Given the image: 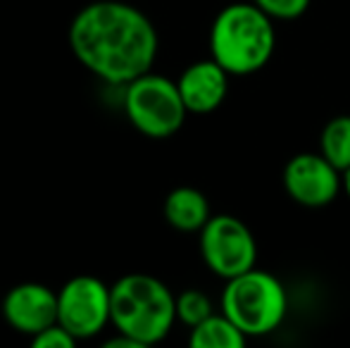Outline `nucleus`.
I'll return each instance as SVG.
<instances>
[{"label": "nucleus", "instance_id": "obj_9", "mask_svg": "<svg viewBox=\"0 0 350 348\" xmlns=\"http://www.w3.org/2000/svg\"><path fill=\"white\" fill-rule=\"evenodd\" d=\"M3 317L19 334H38L57 322V293L51 291L46 284H17L5 296Z\"/></svg>", "mask_w": 350, "mask_h": 348}, {"label": "nucleus", "instance_id": "obj_10", "mask_svg": "<svg viewBox=\"0 0 350 348\" xmlns=\"http://www.w3.org/2000/svg\"><path fill=\"white\" fill-rule=\"evenodd\" d=\"M229 77L231 75L215 57L198 60L191 67H186L179 79H176L186 110L193 112V115L215 112L224 103L226 93H229Z\"/></svg>", "mask_w": 350, "mask_h": 348}, {"label": "nucleus", "instance_id": "obj_12", "mask_svg": "<svg viewBox=\"0 0 350 348\" xmlns=\"http://www.w3.org/2000/svg\"><path fill=\"white\" fill-rule=\"evenodd\" d=\"M189 344L193 348H243L248 344V336L224 312H212L208 320L191 327Z\"/></svg>", "mask_w": 350, "mask_h": 348}, {"label": "nucleus", "instance_id": "obj_3", "mask_svg": "<svg viewBox=\"0 0 350 348\" xmlns=\"http://www.w3.org/2000/svg\"><path fill=\"white\" fill-rule=\"evenodd\" d=\"M110 322L141 346L160 344L176 322V296L157 277L124 274L110 286Z\"/></svg>", "mask_w": 350, "mask_h": 348}, {"label": "nucleus", "instance_id": "obj_16", "mask_svg": "<svg viewBox=\"0 0 350 348\" xmlns=\"http://www.w3.org/2000/svg\"><path fill=\"white\" fill-rule=\"evenodd\" d=\"M31 346L33 348H74L77 346V339H74L60 322H55V325L46 327V330H41L38 334H33Z\"/></svg>", "mask_w": 350, "mask_h": 348}, {"label": "nucleus", "instance_id": "obj_2", "mask_svg": "<svg viewBox=\"0 0 350 348\" xmlns=\"http://www.w3.org/2000/svg\"><path fill=\"white\" fill-rule=\"evenodd\" d=\"M274 48V19L255 3L226 5L212 22L210 53L234 77L260 72L272 60Z\"/></svg>", "mask_w": 350, "mask_h": 348}, {"label": "nucleus", "instance_id": "obj_5", "mask_svg": "<svg viewBox=\"0 0 350 348\" xmlns=\"http://www.w3.org/2000/svg\"><path fill=\"white\" fill-rule=\"evenodd\" d=\"M124 112L131 124L148 139L174 136L189 115L176 81L152 72H146L126 84Z\"/></svg>", "mask_w": 350, "mask_h": 348}, {"label": "nucleus", "instance_id": "obj_4", "mask_svg": "<svg viewBox=\"0 0 350 348\" xmlns=\"http://www.w3.org/2000/svg\"><path fill=\"white\" fill-rule=\"evenodd\" d=\"M221 312L248 339H258L272 334L286 320L288 293L272 272L253 267L239 277L226 279L221 291Z\"/></svg>", "mask_w": 350, "mask_h": 348}, {"label": "nucleus", "instance_id": "obj_18", "mask_svg": "<svg viewBox=\"0 0 350 348\" xmlns=\"http://www.w3.org/2000/svg\"><path fill=\"white\" fill-rule=\"evenodd\" d=\"M343 191L348 193V198H350V168L343 172Z\"/></svg>", "mask_w": 350, "mask_h": 348}, {"label": "nucleus", "instance_id": "obj_15", "mask_svg": "<svg viewBox=\"0 0 350 348\" xmlns=\"http://www.w3.org/2000/svg\"><path fill=\"white\" fill-rule=\"evenodd\" d=\"M253 3L260 10H265L272 19H281V22L298 19L310 8V0H253Z\"/></svg>", "mask_w": 350, "mask_h": 348}, {"label": "nucleus", "instance_id": "obj_8", "mask_svg": "<svg viewBox=\"0 0 350 348\" xmlns=\"http://www.w3.org/2000/svg\"><path fill=\"white\" fill-rule=\"evenodd\" d=\"M284 189L298 205L324 208L343 189V172L322 153H298L284 168Z\"/></svg>", "mask_w": 350, "mask_h": 348}, {"label": "nucleus", "instance_id": "obj_11", "mask_svg": "<svg viewBox=\"0 0 350 348\" xmlns=\"http://www.w3.org/2000/svg\"><path fill=\"white\" fill-rule=\"evenodd\" d=\"M210 217L208 198L203 191L193 189V186H179V189L170 191V196L165 198V219L176 232H200Z\"/></svg>", "mask_w": 350, "mask_h": 348}, {"label": "nucleus", "instance_id": "obj_14", "mask_svg": "<svg viewBox=\"0 0 350 348\" xmlns=\"http://www.w3.org/2000/svg\"><path fill=\"white\" fill-rule=\"evenodd\" d=\"M215 312L208 293L198 289H186L176 296V320L186 327H196Z\"/></svg>", "mask_w": 350, "mask_h": 348}, {"label": "nucleus", "instance_id": "obj_6", "mask_svg": "<svg viewBox=\"0 0 350 348\" xmlns=\"http://www.w3.org/2000/svg\"><path fill=\"white\" fill-rule=\"evenodd\" d=\"M200 256L212 274L234 279L258 263V241L248 224L234 215H212L200 229Z\"/></svg>", "mask_w": 350, "mask_h": 348}, {"label": "nucleus", "instance_id": "obj_13", "mask_svg": "<svg viewBox=\"0 0 350 348\" xmlns=\"http://www.w3.org/2000/svg\"><path fill=\"white\" fill-rule=\"evenodd\" d=\"M319 153L341 172L350 168V115H338L324 124Z\"/></svg>", "mask_w": 350, "mask_h": 348}, {"label": "nucleus", "instance_id": "obj_1", "mask_svg": "<svg viewBox=\"0 0 350 348\" xmlns=\"http://www.w3.org/2000/svg\"><path fill=\"white\" fill-rule=\"evenodd\" d=\"M70 46L91 75L107 84L126 86L150 72L157 57V31L134 5L96 0L72 19Z\"/></svg>", "mask_w": 350, "mask_h": 348}, {"label": "nucleus", "instance_id": "obj_7", "mask_svg": "<svg viewBox=\"0 0 350 348\" xmlns=\"http://www.w3.org/2000/svg\"><path fill=\"white\" fill-rule=\"evenodd\" d=\"M57 322L77 341L100 334L110 325V286L91 274L72 277L57 291Z\"/></svg>", "mask_w": 350, "mask_h": 348}, {"label": "nucleus", "instance_id": "obj_17", "mask_svg": "<svg viewBox=\"0 0 350 348\" xmlns=\"http://www.w3.org/2000/svg\"><path fill=\"white\" fill-rule=\"evenodd\" d=\"M105 348H146V346H141L136 339H131V336H126V334H120V336H115V339H110L105 344Z\"/></svg>", "mask_w": 350, "mask_h": 348}]
</instances>
